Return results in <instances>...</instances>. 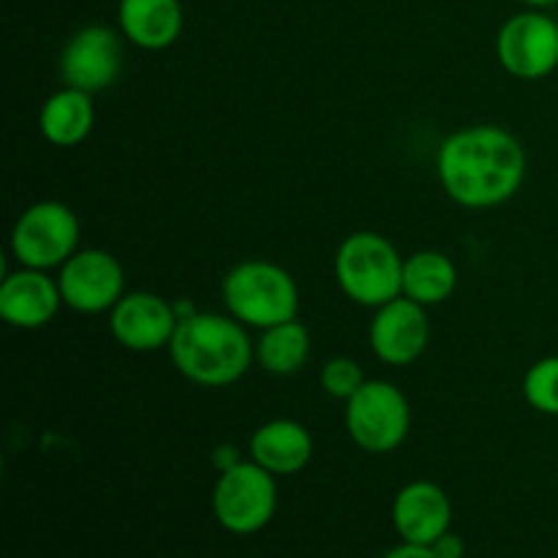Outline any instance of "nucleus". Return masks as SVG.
<instances>
[{"label":"nucleus","instance_id":"nucleus-25","mask_svg":"<svg viewBox=\"0 0 558 558\" xmlns=\"http://www.w3.org/2000/svg\"><path fill=\"white\" fill-rule=\"evenodd\" d=\"M521 3L532 5V9H548V5H556L558 0H521Z\"/></svg>","mask_w":558,"mask_h":558},{"label":"nucleus","instance_id":"nucleus-4","mask_svg":"<svg viewBox=\"0 0 558 558\" xmlns=\"http://www.w3.org/2000/svg\"><path fill=\"white\" fill-rule=\"evenodd\" d=\"M336 281L352 303L379 308L403 292V259L379 232H354L336 251Z\"/></svg>","mask_w":558,"mask_h":558},{"label":"nucleus","instance_id":"nucleus-5","mask_svg":"<svg viewBox=\"0 0 558 558\" xmlns=\"http://www.w3.org/2000/svg\"><path fill=\"white\" fill-rule=\"evenodd\" d=\"M347 430L354 445L371 456L398 450L412 430L409 398L392 381L368 379L347 401Z\"/></svg>","mask_w":558,"mask_h":558},{"label":"nucleus","instance_id":"nucleus-7","mask_svg":"<svg viewBox=\"0 0 558 558\" xmlns=\"http://www.w3.org/2000/svg\"><path fill=\"white\" fill-rule=\"evenodd\" d=\"M76 245H80V218L63 202H36L16 218L11 229V254L20 267H33V270L63 267L76 254Z\"/></svg>","mask_w":558,"mask_h":558},{"label":"nucleus","instance_id":"nucleus-8","mask_svg":"<svg viewBox=\"0 0 558 558\" xmlns=\"http://www.w3.org/2000/svg\"><path fill=\"white\" fill-rule=\"evenodd\" d=\"M496 58L518 80H545L558 69V22L543 9L512 14L499 27Z\"/></svg>","mask_w":558,"mask_h":558},{"label":"nucleus","instance_id":"nucleus-22","mask_svg":"<svg viewBox=\"0 0 558 558\" xmlns=\"http://www.w3.org/2000/svg\"><path fill=\"white\" fill-rule=\"evenodd\" d=\"M430 550H434L439 558H463V539L458 537V534L447 532L430 545Z\"/></svg>","mask_w":558,"mask_h":558},{"label":"nucleus","instance_id":"nucleus-2","mask_svg":"<svg viewBox=\"0 0 558 558\" xmlns=\"http://www.w3.org/2000/svg\"><path fill=\"white\" fill-rule=\"evenodd\" d=\"M167 349L174 368L199 387L234 385L256 354L243 322L210 311L183 316Z\"/></svg>","mask_w":558,"mask_h":558},{"label":"nucleus","instance_id":"nucleus-3","mask_svg":"<svg viewBox=\"0 0 558 558\" xmlns=\"http://www.w3.org/2000/svg\"><path fill=\"white\" fill-rule=\"evenodd\" d=\"M223 305L245 327L267 330L298 319L300 289L292 272L276 262L248 259L234 265L223 278Z\"/></svg>","mask_w":558,"mask_h":558},{"label":"nucleus","instance_id":"nucleus-9","mask_svg":"<svg viewBox=\"0 0 558 558\" xmlns=\"http://www.w3.org/2000/svg\"><path fill=\"white\" fill-rule=\"evenodd\" d=\"M58 287L63 303L76 314H104L125 294V272L109 251L85 248L60 267Z\"/></svg>","mask_w":558,"mask_h":558},{"label":"nucleus","instance_id":"nucleus-12","mask_svg":"<svg viewBox=\"0 0 558 558\" xmlns=\"http://www.w3.org/2000/svg\"><path fill=\"white\" fill-rule=\"evenodd\" d=\"M371 349L387 365H412L423 357L430 341L425 305L409 298H396L379 305L368 327Z\"/></svg>","mask_w":558,"mask_h":558},{"label":"nucleus","instance_id":"nucleus-23","mask_svg":"<svg viewBox=\"0 0 558 558\" xmlns=\"http://www.w3.org/2000/svg\"><path fill=\"white\" fill-rule=\"evenodd\" d=\"M385 558H439L430 550V545H412V543H403L398 548H392L390 554Z\"/></svg>","mask_w":558,"mask_h":558},{"label":"nucleus","instance_id":"nucleus-10","mask_svg":"<svg viewBox=\"0 0 558 558\" xmlns=\"http://www.w3.org/2000/svg\"><path fill=\"white\" fill-rule=\"evenodd\" d=\"M123 69V44L107 25H85L69 38L60 54V76L69 87L101 93L118 82Z\"/></svg>","mask_w":558,"mask_h":558},{"label":"nucleus","instance_id":"nucleus-6","mask_svg":"<svg viewBox=\"0 0 558 558\" xmlns=\"http://www.w3.org/2000/svg\"><path fill=\"white\" fill-rule=\"evenodd\" d=\"M278 507L276 474L267 472L256 461H240L218 474L213 488V515L229 534L262 532L272 521Z\"/></svg>","mask_w":558,"mask_h":558},{"label":"nucleus","instance_id":"nucleus-11","mask_svg":"<svg viewBox=\"0 0 558 558\" xmlns=\"http://www.w3.org/2000/svg\"><path fill=\"white\" fill-rule=\"evenodd\" d=\"M178 308L161 294L129 292L109 311V330L129 352H158L172 343L178 330Z\"/></svg>","mask_w":558,"mask_h":558},{"label":"nucleus","instance_id":"nucleus-1","mask_svg":"<svg viewBox=\"0 0 558 558\" xmlns=\"http://www.w3.org/2000/svg\"><path fill=\"white\" fill-rule=\"evenodd\" d=\"M526 147L501 125H469L447 136L436 174L456 205L488 210L510 202L526 180Z\"/></svg>","mask_w":558,"mask_h":558},{"label":"nucleus","instance_id":"nucleus-21","mask_svg":"<svg viewBox=\"0 0 558 558\" xmlns=\"http://www.w3.org/2000/svg\"><path fill=\"white\" fill-rule=\"evenodd\" d=\"M322 381V390L327 396L338 398V401H349L360 387L365 385V374H363V365L352 357H332L330 363L322 368L319 374Z\"/></svg>","mask_w":558,"mask_h":558},{"label":"nucleus","instance_id":"nucleus-24","mask_svg":"<svg viewBox=\"0 0 558 558\" xmlns=\"http://www.w3.org/2000/svg\"><path fill=\"white\" fill-rule=\"evenodd\" d=\"M213 463H216L218 474H221V472H227V469H232L234 463H240V456L232 445H221L213 450Z\"/></svg>","mask_w":558,"mask_h":558},{"label":"nucleus","instance_id":"nucleus-18","mask_svg":"<svg viewBox=\"0 0 558 558\" xmlns=\"http://www.w3.org/2000/svg\"><path fill=\"white\" fill-rule=\"evenodd\" d=\"M458 289V267L441 251H417L403 259V298L420 305H441Z\"/></svg>","mask_w":558,"mask_h":558},{"label":"nucleus","instance_id":"nucleus-17","mask_svg":"<svg viewBox=\"0 0 558 558\" xmlns=\"http://www.w3.org/2000/svg\"><path fill=\"white\" fill-rule=\"evenodd\" d=\"M93 93L69 87L52 93L38 112V131L54 147H76L90 136L96 123Z\"/></svg>","mask_w":558,"mask_h":558},{"label":"nucleus","instance_id":"nucleus-14","mask_svg":"<svg viewBox=\"0 0 558 558\" xmlns=\"http://www.w3.org/2000/svg\"><path fill=\"white\" fill-rule=\"evenodd\" d=\"M450 496L430 480L403 485L392 501V526L403 543L434 545L441 534L450 532Z\"/></svg>","mask_w":558,"mask_h":558},{"label":"nucleus","instance_id":"nucleus-15","mask_svg":"<svg viewBox=\"0 0 558 558\" xmlns=\"http://www.w3.org/2000/svg\"><path fill=\"white\" fill-rule=\"evenodd\" d=\"M251 461L265 466L276 477L303 472L314 458V436L303 423L289 417L259 425L248 441Z\"/></svg>","mask_w":558,"mask_h":558},{"label":"nucleus","instance_id":"nucleus-19","mask_svg":"<svg viewBox=\"0 0 558 558\" xmlns=\"http://www.w3.org/2000/svg\"><path fill=\"white\" fill-rule=\"evenodd\" d=\"M311 354V336L303 322H281L262 330L256 343V360L272 376H292L305 365Z\"/></svg>","mask_w":558,"mask_h":558},{"label":"nucleus","instance_id":"nucleus-16","mask_svg":"<svg viewBox=\"0 0 558 558\" xmlns=\"http://www.w3.org/2000/svg\"><path fill=\"white\" fill-rule=\"evenodd\" d=\"M118 25L134 47L161 52L183 33V5L180 0H120Z\"/></svg>","mask_w":558,"mask_h":558},{"label":"nucleus","instance_id":"nucleus-13","mask_svg":"<svg viewBox=\"0 0 558 558\" xmlns=\"http://www.w3.org/2000/svg\"><path fill=\"white\" fill-rule=\"evenodd\" d=\"M60 305L63 294L58 278H49L47 270L20 267L0 283V316L16 330H38L49 325Z\"/></svg>","mask_w":558,"mask_h":558},{"label":"nucleus","instance_id":"nucleus-20","mask_svg":"<svg viewBox=\"0 0 558 558\" xmlns=\"http://www.w3.org/2000/svg\"><path fill=\"white\" fill-rule=\"evenodd\" d=\"M521 390L534 412L558 417V354L537 360L523 376Z\"/></svg>","mask_w":558,"mask_h":558}]
</instances>
